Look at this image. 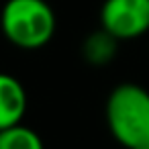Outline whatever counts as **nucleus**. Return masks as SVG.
Masks as SVG:
<instances>
[{
    "label": "nucleus",
    "instance_id": "f257e3e1",
    "mask_svg": "<svg viewBox=\"0 0 149 149\" xmlns=\"http://www.w3.org/2000/svg\"><path fill=\"white\" fill-rule=\"evenodd\" d=\"M104 116L110 135L125 149H149V90L135 82L114 86Z\"/></svg>",
    "mask_w": 149,
    "mask_h": 149
},
{
    "label": "nucleus",
    "instance_id": "f03ea898",
    "mask_svg": "<svg viewBox=\"0 0 149 149\" xmlns=\"http://www.w3.org/2000/svg\"><path fill=\"white\" fill-rule=\"evenodd\" d=\"M55 13L47 0H6L0 13V29L19 49H41L55 35Z\"/></svg>",
    "mask_w": 149,
    "mask_h": 149
},
{
    "label": "nucleus",
    "instance_id": "7ed1b4c3",
    "mask_svg": "<svg viewBox=\"0 0 149 149\" xmlns=\"http://www.w3.org/2000/svg\"><path fill=\"white\" fill-rule=\"evenodd\" d=\"M100 27L118 41H133L149 31V0H104Z\"/></svg>",
    "mask_w": 149,
    "mask_h": 149
},
{
    "label": "nucleus",
    "instance_id": "20e7f679",
    "mask_svg": "<svg viewBox=\"0 0 149 149\" xmlns=\"http://www.w3.org/2000/svg\"><path fill=\"white\" fill-rule=\"evenodd\" d=\"M29 98L25 86L10 74L0 72V131L21 125L27 114Z\"/></svg>",
    "mask_w": 149,
    "mask_h": 149
},
{
    "label": "nucleus",
    "instance_id": "39448f33",
    "mask_svg": "<svg viewBox=\"0 0 149 149\" xmlns=\"http://www.w3.org/2000/svg\"><path fill=\"white\" fill-rule=\"evenodd\" d=\"M118 39L112 37L102 27L94 33H90L82 43V55L90 65H106L114 59L118 49Z\"/></svg>",
    "mask_w": 149,
    "mask_h": 149
},
{
    "label": "nucleus",
    "instance_id": "423d86ee",
    "mask_svg": "<svg viewBox=\"0 0 149 149\" xmlns=\"http://www.w3.org/2000/svg\"><path fill=\"white\" fill-rule=\"evenodd\" d=\"M0 149H45V145L37 131L21 123L0 131Z\"/></svg>",
    "mask_w": 149,
    "mask_h": 149
}]
</instances>
